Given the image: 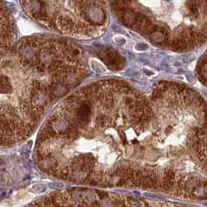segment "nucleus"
<instances>
[{
	"mask_svg": "<svg viewBox=\"0 0 207 207\" xmlns=\"http://www.w3.org/2000/svg\"><path fill=\"white\" fill-rule=\"evenodd\" d=\"M90 206L91 207H101V203H99V201L98 200H94V201L92 202Z\"/></svg>",
	"mask_w": 207,
	"mask_h": 207,
	"instance_id": "nucleus-2",
	"label": "nucleus"
},
{
	"mask_svg": "<svg viewBox=\"0 0 207 207\" xmlns=\"http://www.w3.org/2000/svg\"><path fill=\"white\" fill-rule=\"evenodd\" d=\"M28 207H36V206H35V204H34V203H31V205H30Z\"/></svg>",
	"mask_w": 207,
	"mask_h": 207,
	"instance_id": "nucleus-3",
	"label": "nucleus"
},
{
	"mask_svg": "<svg viewBox=\"0 0 207 207\" xmlns=\"http://www.w3.org/2000/svg\"><path fill=\"white\" fill-rule=\"evenodd\" d=\"M114 207H117V206H114Z\"/></svg>",
	"mask_w": 207,
	"mask_h": 207,
	"instance_id": "nucleus-4",
	"label": "nucleus"
},
{
	"mask_svg": "<svg viewBox=\"0 0 207 207\" xmlns=\"http://www.w3.org/2000/svg\"><path fill=\"white\" fill-rule=\"evenodd\" d=\"M96 192L97 193V195H98V197H99L100 199H104V198H107V195H108L107 192L104 191H98V190H97Z\"/></svg>",
	"mask_w": 207,
	"mask_h": 207,
	"instance_id": "nucleus-1",
	"label": "nucleus"
}]
</instances>
